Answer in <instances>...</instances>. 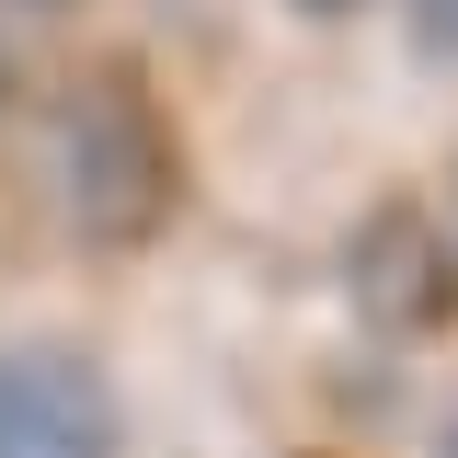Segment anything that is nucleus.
Returning a JSON list of instances; mask_svg holds the SVG:
<instances>
[{"instance_id":"4","label":"nucleus","mask_w":458,"mask_h":458,"mask_svg":"<svg viewBox=\"0 0 458 458\" xmlns=\"http://www.w3.org/2000/svg\"><path fill=\"white\" fill-rule=\"evenodd\" d=\"M401 23H412V47L436 69H458V0H401Z\"/></svg>"},{"instance_id":"5","label":"nucleus","mask_w":458,"mask_h":458,"mask_svg":"<svg viewBox=\"0 0 458 458\" xmlns=\"http://www.w3.org/2000/svg\"><path fill=\"white\" fill-rule=\"evenodd\" d=\"M286 12H321V23H333V12H367V0H286Z\"/></svg>"},{"instance_id":"7","label":"nucleus","mask_w":458,"mask_h":458,"mask_svg":"<svg viewBox=\"0 0 458 458\" xmlns=\"http://www.w3.org/2000/svg\"><path fill=\"white\" fill-rule=\"evenodd\" d=\"M0 92H12V69H0Z\"/></svg>"},{"instance_id":"1","label":"nucleus","mask_w":458,"mask_h":458,"mask_svg":"<svg viewBox=\"0 0 458 458\" xmlns=\"http://www.w3.org/2000/svg\"><path fill=\"white\" fill-rule=\"evenodd\" d=\"M57 195H69V229L92 252L161 241L172 195H183V149H172V114L149 104L138 69H92L57 104Z\"/></svg>"},{"instance_id":"3","label":"nucleus","mask_w":458,"mask_h":458,"mask_svg":"<svg viewBox=\"0 0 458 458\" xmlns=\"http://www.w3.org/2000/svg\"><path fill=\"white\" fill-rule=\"evenodd\" d=\"M0 458H114V390L81 344L0 355Z\"/></svg>"},{"instance_id":"6","label":"nucleus","mask_w":458,"mask_h":458,"mask_svg":"<svg viewBox=\"0 0 458 458\" xmlns=\"http://www.w3.org/2000/svg\"><path fill=\"white\" fill-rule=\"evenodd\" d=\"M447 458H458V412H447Z\"/></svg>"},{"instance_id":"2","label":"nucleus","mask_w":458,"mask_h":458,"mask_svg":"<svg viewBox=\"0 0 458 458\" xmlns=\"http://www.w3.org/2000/svg\"><path fill=\"white\" fill-rule=\"evenodd\" d=\"M344 298H355V321L378 344H436L458 321V252L447 229L424 218L412 195H378L355 241H344Z\"/></svg>"}]
</instances>
